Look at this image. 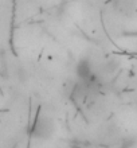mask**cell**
I'll list each match as a JSON object with an SVG mask.
<instances>
[{
	"instance_id": "cell-2",
	"label": "cell",
	"mask_w": 137,
	"mask_h": 148,
	"mask_svg": "<svg viewBox=\"0 0 137 148\" xmlns=\"http://www.w3.org/2000/svg\"><path fill=\"white\" fill-rule=\"evenodd\" d=\"M75 74L79 81H94L98 79V75L95 74L94 66L89 58H81L75 66Z\"/></svg>"
},
{
	"instance_id": "cell-3",
	"label": "cell",
	"mask_w": 137,
	"mask_h": 148,
	"mask_svg": "<svg viewBox=\"0 0 137 148\" xmlns=\"http://www.w3.org/2000/svg\"><path fill=\"white\" fill-rule=\"evenodd\" d=\"M116 8H117V11L120 14H128L133 10L134 4H133V0H117L116 3H114Z\"/></svg>"
},
{
	"instance_id": "cell-4",
	"label": "cell",
	"mask_w": 137,
	"mask_h": 148,
	"mask_svg": "<svg viewBox=\"0 0 137 148\" xmlns=\"http://www.w3.org/2000/svg\"><path fill=\"white\" fill-rule=\"evenodd\" d=\"M120 143V145H118V148H132L134 144H136V140H134V137H124V139H121V140L118 141Z\"/></svg>"
},
{
	"instance_id": "cell-1",
	"label": "cell",
	"mask_w": 137,
	"mask_h": 148,
	"mask_svg": "<svg viewBox=\"0 0 137 148\" xmlns=\"http://www.w3.org/2000/svg\"><path fill=\"white\" fill-rule=\"evenodd\" d=\"M54 132H55L54 120L43 112H39L36 114L35 120H34L31 128L28 131V133H30V136L32 139L40 141H46L48 139H51Z\"/></svg>"
}]
</instances>
